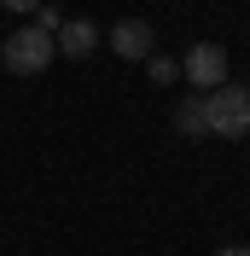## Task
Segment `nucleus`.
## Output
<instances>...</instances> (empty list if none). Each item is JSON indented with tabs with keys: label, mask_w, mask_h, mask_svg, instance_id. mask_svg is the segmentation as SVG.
Masks as SVG:
<instances>
[{
	"label": "nucleus",
	"mask_w": 250,
	"mask_h": 256,
	"mask_svg": "<svg viewBox=\"0 0 250 256\" xmlns=\"http://www.w3.org/2000/svg\"><path fill=\"white\" fill-rule=\"evenodd\" d=\"M174 128L186 134V140H210V122H204V94H186L174 105Z\"/></svg>",
	"instance_id": "nucleus-6"
},
{
	"label": "nucleus",
	"mask_w": 250,
	"mask_h": 256,
	"mask_svg": "<svg viewBox=\"0 0 250 256\" xmlns=\"http://www.w3.org/2000/svg\"><path fill=\"white\" fill-rule=\"evenodd\" d=\"M216 256H250V244H227V250H216Z\"/></svg>",
	"instance_id": "nucleus-10"
},
{
	"label": "nucleus",
	"mask_w": 250,
	"mask_h": 256,
	"mask_svg": "<svg viewBox=\"0 0 250 256\" xmlns=\"http://www.w3.org/2000/svg\"><path fill=\"white\" fill-rule=\"evenodd\" d=\"M52 58H58V41H52L47 30H35V24H24V30H12L0 41V64H6L12 76H47Z\"/></svg>",
	"instance_id": "nucleus-2"
},
{
	"label": "nucleus",
	"mask_w": 250,
	"mask_h": 256,
	"mask_svg": "<svg viewBox=\"0 0 250 256\" xmlns=\"http://www.w3.org/2000/svg\"><path fill=\"white\" fill-rule=\"evenodd\" d=\"M0 6H6V12H35L41 0H0Z\"/></svg>",
	"instance_id": "nucleus-9"
},
{
	"label": "nucleus",
	"mask_w": 250,
	"mask_h": 256,
	"mask_svg": "<svg viewBox=\"0 0 250 256\" xmlns=\"http://www.w3.org/2000/svg\"><path fill=\"white\" fill-rule=\"evenodd\" d=\"M204 122L216 140H244L250 134V82H221L216 94H204Z\"/></svg>",
	"instance_id": "nucleus-1"
},
{
	"label": "nucleus",
	"mask_w": 250,
	"mask_h": 256,
	"mask_svg": "<svg viewBox=\"0 0 250 256\" xmlns=\"http://www.w3.org/2000/svg\"><path fill=\"white\" fill-rule=\"evenodd\" d=\"M105 41H110V52L128 58V64H140V58H152V52H157V30L146 24V18H122Z\"/></svg>",
	"instance_id": "nucleus-4"
},
{
	"label": "nucleus",
	"mask_w": 250,
	"mask_h": 256,
	"mask_svg": "<svg viewBox=\"0 0 250 256\" xmlns=\"http://www.w3.org/2000/svg\"><path fill=\"white\" fill-rule=\"evenodd\" d=\"M146 70H152L157 88H174V82H180V58H157V52H152V58H146Z\"/></svg>",
	"instance_id": "nucleus-7"
},
{
	"label": "nucleus",
	"mask_w": 250,
	"mask_h": 256,
	"mask_svg": "<svg viewBox=\"0 0 250 256\" xmlns=\"http://www.w3.org/2000/svg\"><path fill=\"white\" fill-rule=\"evenodd\" d=\"M180 76H186L198 94H216L221 82H233L227 47H221V41H198V47H186V58H180Z\"/></svg>",
	"instance_id": "nucleus-3"
},
{
	"label": "nucleus",
	"mask_w": 250,
	"mask_h": 256,
	"mask_svg": "<svg viewBox=\"0 0 250 256\" xmlns=\"http://www.w3.org/2000/svg\"><path fill=\"white\" fill-rule=\"evenodd\" d=\"M35 30L58 35V30H64V12H58V6H47V0H41V6H35Z\"/></svg>",
	"instance_id": "nucleus-8"
},
{
	"label": "nucleus",
	"mask_w": 250,
	"mask_h": 256,
	"mask_svg": "<svg viewBox=\"0 0 250 256\" xmlns=\"http://www.w3.org/2000/svg\"><path fill=\"white\" fill-rule=\"evenodd\" d=\"M52 41H58V52H64V58H88V52L99 47V30L88 24V18H64V30L52 35Z\"/></svg>",
	"instance_id": "nucleus-5"
}]
</instances>
